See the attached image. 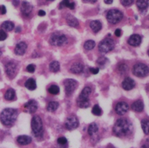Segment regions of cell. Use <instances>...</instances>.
<instances>
[{"instance_id": "6da1fadb", "label": "cell", "mask_w": 149, "mask_h": 148, "mask_svg": "<svg viewBox=\"0 0 149 148\" xmlns=\"http://www.w3.org/2000/svg\"><path fill=\"white\" fill-rule=\"evenodd\" d=\"M133 130V126L130 121L127 119H119L116 120L113 127V134L117 137H125L128 135Z\"/></svg>"}, {"instance_id": "7a4b0ae2", "label": "cell", "mask_w": 149, "mask_h": 148, "mask_svg": "<svg viewBox=\"0 0 149 148\" xmlns=\"http://www.w3.org/2000/svg\"><path fill=\"white\" fill-rule=\"evenodd\" d=\"M17 118V111L14 108H5L0 114V120L5 126H11Z\"/></svg>"}, {"instance_id": "3957f363", "label": "cell", "mask_w": 149, "mask_h": 148, "mask_svg": "<svg viewBox=\"0 0 149 148\" xmlns=\"http://www.w3.org/2000/svg\"><path fill=\"white\" fill-rule=\"evenodd\" d=\"M92 93V88L89 86H86L82 91L81 92L79 97L77 98V105L81 108H88L89 103V95Z\"/></svg>"}, {"instance_id": "277c9868", "label": "cell", "mask_w": 149, "mask_h": 148, "mask_svg": "<svg viewBox=\"0 0 149 148\" xmlns=\"http://www.w3.org/2000/svg\"><path fill=\"white\" fill-rule=\"evenodd\" d=\"M31 129H32V133H33L35 137L39 138V137L42 136V134H43V125H42V119L37 115L33 116V118L31 120Z\"/></svg>"}, {"instance_id": "5b68a950", "label": "cell", "mask_w": 149, "mask_h": 148, "mask_svg": "<svg viewBox=\"0 0 149 148\" xmlns=\"http://www.w3.org/2000/svg\"><path fill=\"white\" fill-rule=\"evenodd\" d=\"M122 18H123V13L117 9L110 10L107 13V19L109 23H110L112 24H116L120 23Z\"/></svg>"}, {"instance_id": "8992f818", "label": "cell", "mask_w": 149, "mask_h": 148, "mask_svg": "<svg viewBox=\"0 0 149 148\" xmlns=\"http://www.w3.org/2000/svg\"><path fill=\"white\" fill-rule=\"evenodd\" d=\"M133 74L137 77H146L149 74V68L144 63H138L133 68Z\"/></svg>"}, {"instance_id": "52a82bcc", "label": "cell", "mask_w": 149, "mask_h": 148, "mask_svg": "<svg viewBox=\"0 0 149 148\" xmlns=\"http://www.w3.org/2000/svg\"><path fill=\"white\" fill-rule=\"evenodd\" d=\"M114 48V42L112 38H105L99 43V50L102 53L110 52Z\"/></svg>"}, {"instance_id": "ba28073f", "label": "cell", "mask_w": 149, "mask_h": 148, "mask_svg": "<svg viewBox=\"0 0 149 148\" xmlns=\"http://www.w3.org/2000/svg\"><path fill=\"white\" fill-rule=\"evenodd\" d=\"M67 42V37L62 33L56 32L51 35L49 38V43L53 46H62Z\"/></svg>"}, {"instance_id": "9c48e42d", "label": "cell", "mask_w": 149, "mask_h": 148, "mask_svg": "<svg viewBox=\"0 0 149 148\" xmlns=\"http://www.w3.org/2000/svg\"><path fill=\"white\" fill-rule=\"evenodd\" d=\"M17 71V65L15 62L10 61L5 64V73L10 79H13Z\"/></svg>"}, {"instance_id": "30bf717a", "label": "cell", "mask_w": 149, "mask_h": 148, "mask_svg": "<svg viewBox=\"0 0 149 148\" xmlns=\"http://www.w3.org/2000/svg\"><path fill=\"white\" fill-rule=\"evenodd\" d=\"M77 87V81L73 79H67L64 81V89L67 95H70Z\"/></svg>"}, {"instance_id": "8fae6325", "label": "cell", "mask_w": 149, "mask_h": 148, "mask_svg": "<svg viewBox=\"0 0 149 148\" xmlns=\"http://www.w3.org/2000/svg\"><path fill=\"white\" fill-rule=\"evenodd\" d=\"M79 126V120L75 116H69L65 120V127L68 130H73L77 128Z\"/></svg>"}, {"instance_id": "7c38bea8", "label": "cell", "mask_w": 149, "mask_h": 148, "mask_svg": "<svg viewBox=\"0 0 149 148\" xmlns=\"http://www.w3.org/2000/svg\"><path fill=\"white\" fill-rule=\"evenodd\" d=\"M32 10H33V7H32V5L30 3H28L26 1H24L22 3V5H21V12H22V14H23L24 17H29L31 16V14Z\"/></svg>"}, {"instance_id": "4fadbf2b", "label": "cell", "mask_w": 149, "mask_h": 148, "mask_svg": "<svg viewBox=\"0 0 149 148\" xmlns=\"http://www.w3.org/2000/svg\"><path fill=\"white\" fill-rule=\"evenodd\" d=\"M128 105L127 103H126L125 101H120L118 102L115 106V112L117 114L119 115H124L125 113H127L128 111Z\"/></svg>"}, {"instance_id": "5bb4252c", "label": "cell", "mask_w": 149, "mask_h": 148, "mask_svg": "<svg viewBox=\"0 0 149 148\" xmlns=\"http://www.w3.org/2000/svg\"><path fill=\"white\" fill-rule=\"evenodd\" d=\"M24 109L30 113H34L37 109V101L35 100H30L28 102L24 104Z\"/></svg>"}, {"instance_id": "9a60e30c", "label": "cell", "mask_w": 149, "mask_h": 148, "mask_svg": "<svg viewBox=\"0 0 149 148\" xmlns=\"http://www.w3.org/2000/svg\"><path fill=\"white\" fill-rule=\"evenodd\" d=\"M122 88L125 90H131L135 87V82L133 79H131L130 77H127L124 79V81L121 83Z\"/></svg>"}, {"instance_id": "2e32d148", "label": "cell", "mask_w": 149, "mask_h": 148, "mask_svg": "<svg viewBox=\"0 0 149 148\" xmlns=\"http://www.w3.org/2000/svg\"><path fill=\"white\" fill-rule=\"evenodd\" d=\"M27 49V44L24 42H20L15 47V54L18 56H23Z\"/></svg>"}, {"instance_id": "e0dca14e", "label": "cell", "mask_w": 149, "mask_h": 148, "mask_svg": "<svg viewBox=\"0 0 149 148\" xmlns=\"http://www.w3.org/2000/svg\"><path fill=\"white\" fill-rule=\"evenodd\" d=\"M128 44L134 47L139 46L141 43V37L137 34H134L128 38Z\"/></svg>"}, {"instance_id": "ac0fdd59", "label": "cell", "mask_w": 149, "mask_h": 148, "mask_svg": "<svg viewBox=\"0 0 149 148\" xmlns=\"http://www.w3.org/2000/svg\"><path fill=\"white\" fill-rule=\"evenodd\" d=\"M137 8L142 13H145L149 7V0H137L136 1Z\"/></svg>"}, {"instance_id": "d6986e66", "label": "cell", "mask_w": 149, "mask_h": 148, "mask_svg": "<svg viewBox=\"0 0 149 148\" xmlns=\"http://www.w3.org/2000/svg\"><path fill=\"white\" fill-rule=\"evenodd\" d=\"M31 141H32V139L30 136H27V135H20L17 139V142L21 146L29 145V144L31 143Z\"/></svg>"}, {"instance_id": "ffe728a7", "label": "cell", "mask_w": 149, "mask_h": 148, "mask_svg": "<svg viewBox=\"0 0 149 148\" xmlns=\"http://www.w3.org/2000/svg\"><path fill=\"white\" fill-rule=\"evenodd\" d=\"M83 69H84V66L81 63H75L71 66L70 71L73 74H81L83 71Z\"/></svg>"}, {"instance_id": "44dd1931", "label": "cell", "mask_w": 149, "mask_h": 148, "mask_svg": "<svg viewBox=\"0 0 149 148\" xmlns=\"http://www.w3.org/2000/svg\"><path fill=\"white\" fill-rule=\"evenodd\" d=\"M132 109L136 113H141V112L143 111L144 109V104L142 102V101L141 100H138L136 101H134L133 104H132Z\"/></svg>"}, {"instance_id": "7402d4cb", "label": "cell", "mask_w": 149, "mask_h": 148, "mask_svg": "<svg viewBox=\"0 0 149 148\" xmlns=\"http://www.w3.org/2000/svg\"><path fill=\"white\" fill-rule=\"evenodd\" d=\"M89 26H90V29H91L95 33L99 32V31L102 30V23H101L100 21H98V20H94V21L90 22Z\"/></svg>"}, {"instance_id": "603a6c76", "label": "cell", "mask_w": 149, "mask_h": 148, "mask_svg": "<svg viewBox=\"0 0 149 148\" xmlns=\"http://www.w3.org/2000/svg\"><path fill=\"white\" fill-rule=\"evenodd\" d=\"M67 24L70 26V27H73V28H77L79 26V22L78 20L73 17L71 15H69L67 16Z\"/></svg>"}, {"instance_id": "cb8c5ba5", "label": "cell", "mask_w": 149, "mask_h": 148, "mask_svg": "<svg viewBox=\"0 0 149 148\" xmlns=\"http://www.w3.org/2000/svg\"><path fill=\"white\" fill-rule=\"evenodd\" d=\"M74 5H75V3L74 2H70V0H63L59 4V9H63V8L66 7L70 10H74Z\"/></svg>"}, {"instance_id": "d4e9b609", "label": "cell", "mask_w": 149, "mask_h": 148, "mask_svg": "<svg viewBox=\"0 0 149 148\" xmlns=\"http://www.w3.org/2000/svg\"><path fill=\"white\" fill-rule=\"evenodd\" d=\"M4 99L7 100V101H13L16 99V93H15V90L12 89V88H9L5 94H4Z\"/></svg>"}, {"instance_id": "484cf974", "label": "cell", "mask_w": 149, "mask_h": 148, "mask_svg": "<svg viewBox=\"0 0 149 148\" xmlns=\"http://www.w3.org/2000/svg\"><path fill=\"white\" fill-rule=\"evenodd\" d=\"M1 28L3 31H10L14 29V24L10 21H5L1 25Z\"/></svg>"}, {"instance_id": "4316f807", "label": "cell", "mask_w": 149, "mask_h": 148, "mask_svg": "<svg viewBox=\"0 0 149 148\" xmlns=\"http://www.w3.org/2000/svg\"><path fill=\"white\" fill-rule=\"evenodd\" d=\"M25 87L30 89V90H35L37 88V83H36V81L33 79V78H30L26 81L25 82Z\"/></svg>"}, {"instance_id": "83f0119b", "label": "cell", "mask_w": 149, "mask_h": 148, "mask_svg": "<svg viewBox=\"0 0 149 148\" xmlns=\"http://www.w3.org/2000/svg\"><path fill=\"white\" fill-rule=\"evenodd\" d=\"M99 128H98V126L95 124V123H92L89 125L88 126V133L89 134V136H94L97 132H98Z\"/></svg>"}, {"instance_id": "f1b7e54d", "label": "cell", "mask_w": 149, "mask_h": 148, "mask_svg": "<svg viewBox=\"0 0 149 148\" xmlns=\"http://www.w3.org/2000/svg\"><path fill=\"white\" fill-rule=\"evenodd\" d=\"M49 70H50L51 72L56 73V72L59 71V69H60V64H59V63H58L57 61H54V62H52V63H49Z\"/></svg>"}, {"instance_id": "f546056e", "label": "cell", "mask_w": 149, "mask_h": 148, "mask_svg": "<svg viewBox=\"0 0 149 148\" xmlns=\"http://www.w3.org/2000/svg\"><path fill=\"white\" fill-rule=\"evenodd\" d=\"M141 127L145 134H149V120L144 119L141 120Z\"/></svg>"}, {"instance_id": "4dcf8cb0", "label": "cell", "mask_w": 149, "mask_h": 148, "mask_svg": "<svg viewBox=\"0 0 149 148\" xmlns=\"http://www.w3.org/2000/svg\"><path fill=\"white\" fill-rule=\"evenodd\" d=\"M59 107L58 102L56 101H50L49 102L48 106H47V110L49 112H55Z\"/></svg>"}, {"instance_id": "1f68e13d", "label": "cell", "mask_w": 149, "mask_h": 148, "mask_svg": "<svg viewBox=\"0 0 149 148\" xmlns=\"http://www.w3.org/2000/svg\"><path fill=\"white\" fill-rule=\"evenodd\" d=\"M48 92H49V94H51L56 95V94H59V92H60V88H59V87H58V86H56V85H51V86H49V88H48Z\"/></svg>"}, {"instance_id": "d6a6232c", "label": "cell", "mask_w": 149, "mask_h": 148, "mask_svg": "<svg viewBox=\"0 0 149 148\" xmlns=\"http://www.w3.org/2000/svg\"><path fill=\"white\" fill-rule=\"evenodd\" d=\"M95 42L93 40H88L84 43V49L86 50H91L95 48Z\"/></svg>"}, {"instance_id": "836d02e7", "label": "cell", "mask_w": 149, "mask_h": 148, "mask_svg": "<svg viewBox=\"0 0 149 148\" xmlns=\"http://www.w3.org/2000/svg\"><path fill=\"white\" fill-rule=\"evenodd\" d=\"M92 113L96 115V116H100V115L102 114V110L98 105H95L93 107V109H92Z\"/></svg>"}, {"instance_id": "e575fe53", "label": "cell", "mask_w": 149, "mask_h": 148, "mask_svg": "<svg viewBox=\"0 0 149 148\" xmlns=\"http://www.w3.org/2000/svg\"><path fill=\"white\" fill-rule=\"evenodd\" d=\"M127 69H128V68H127V64H125V63H120L118 66V70L120 74H125L127 71Z\"/></svg>"}, {"instance_id": "d590c367", "label": "cell", "mask_w": 149, "mask_h": 148, "mask_svg": "<svg viewBox=\"0 0 149 148\" xmlns=\"http://www.w3.org/2000/svg\"><path fill=\"white\" fill-rule=\"evenodd\" d=\"M57 143L60 146H65V145H67L68 140H67V139L65 137H60V138L57 139Z\"/></svg>"}, {"instance_id": "8d00e7d4", "label": "cell", "mask_w": 149, "mask_h": 148, "mask_svg": "<svg viewBox=\"0 0 149 148\" xmlns=\"http://www.w3.org/2000/svg\"><path fill=\"white\" fill-rule=\"evenodd\" d=\"M108 59L105 58V57H100L98 60H97V64H99L100 66H103L106 63H107Z\"/></svg>"}, {"instance_id": "74e56055", "label": "cell", "mask_w": 149, "mask_h": 148, "mask_svg": "<svg viewBox=\"0 0 149 148\" xmlns=\"http://www.w3.org/2000/svg\"><path fill=\"white\" fill-rule=\"evenodd\" d=\"M26 70H27L29 73H34L35 70H36V66H35L34 64H30V65L27 66Z\"/></svg>"}, {"instance_id": "f35d334b", "label": "cell", "mask_w": 149, "mask_h": 148, "mask_svg": "<svg viewBox=\"0 0 149 148\" xmlns=\"http://www.w3.org/2000/svg\"><path fill=\"white\" fill-rule=\"evenodd\" d=\"M120 3L124 6H130L133 4L134 0H120Z\"/></svg>"}, {"instance_id": "ab89813d", "label": "cell", "mask_w": 149, "mask_h": 148, "mask_svg": "<svg viewBox=\"0 0 149 148\" xmlns=\"http://www.w3.org/2000/svg\"><path fill=\"white\" fill-rule=\"evenodd\" d=\"M7 38V34L5 33L4 31L0 30V41H3Z\"/></svg>"}, {"instance_id": "60d3db41", "label": "cell", "mask_w": 149, "mask_h": 148, "mask_svg": "<svg viewBox=\"0 0 149 148\" xmlns=\"http://www.w3.org/2000/svg\"><path fill=\"white\" fill-rule=\"evenodd\" d=\"M89 70H90V72L93 74H98V72H99V69L98 68H90Z\"/></svg>"}, {"instance_id": "b9f144b4", "label": "cell", "mask_w": 149, "mask_h": 148, "mask_svg": "<svg viewBox=\"0 0 149 148\" xmlns=\"http://www.w3.org/2000/svg\"><path fill=\"white\" fill-rule=\"evenodd\" d=\"M114 35H115L117 37H120V36L122 35V31H121V30H120V29H117V30H115V31H114Z\"/></svg>"}, {"instance_id": "7bdbcfd3", "label": "cell", "mask_w": 149, "mask_h": 148, "mask_svg": "<svg viewBox=\"0 0 149 148\" xmlns=\"http://www.w3.org/2000/svg\"><path fill=\"white\" fill-rule=\"evenodd\" d=\"M141 148H149V140H145V142L141 145Z\"/></svg>"}, {"instance_id": "ee69618b", "label": "cell", "mask_w": 149, "mask_h": 148, "mask_svg": "<svg viewBox=\"0 0 149 148\" xmlns=\"http://www.w3.org/2000/svg\"><path fill=\"white\" fill-rule=\"evenodd\" d=\"M5 13H6V8H5V6L1 5V14L2 15H4Z\"/></svg>"}, {"instance_id": "f6af8a7d", "label": "cell", "mask_w": 149, "mask_h": 148, "mask_svg": "<svg viewBox=\"0 0 149 148\" xmlns=\"http://www.w3.org/2000/svg\"><path fill=\"white\" fill-rule=\"evenodd\" d=\"M45 14H46V13H45L44 10H41L38 11V16H40V17H43V16H45Z\"/></svg>"}, {"instance_id": "bcb514c9", "label": "cell", "mask_w": 149, "mask_h": 148, "mask_svg": "<svg viewBox=\"0 0 149 148\" xmlns=\"http://www.w3.org/2000/svg\"><path fill=\"white\" fill-rule=\"evenodd\" d=\"M12 3H13V4H14L15 6H17L18 3H19V0H13Z\"/></svg>"}, {"instance_id": "7dc6e473", "label": "cell", "mask_w": 149, "mask_h": 148, "mask_svg": "<svg viewBox=\"0 0 149 148\" xmlns=\"http://www.w3.org/2000/svg\"><path fill=\"white\" fill-rule=\"evenodd\" d=\"M84 2H87V3H95L97 0H83Z\"/></svg>"}, {"instance_id": "c3c4849f", "label": "cell", "mask_w": 149, "mask_h": 148, "mask_svg": "<svg viewBox=\"0 0 149 148\" xmlns=\"http://www.w3.org/2000/svg\"><path fill=\"white\" fill-rule=\"evenodd\" d=\"M104 2L107 3V4H111L113 3V0H104Z\"/></svg>"}, {"instance_id": "681fc988", "label": "cell", "mask_w": 149, "mask_h": 148, "mask_svg": "<svg viewBox=\"0 0 149 148\" xmlns=\"http://www.w3.org/2000/svg\"><path fill=\"white\" fill-rule=\"evenodd\" d=\"M20 31H21V28L20 27H17V29H16V32L17 33V32H20Z\"/></svg>"}, {"instance_id": "f907efd6", "label": "cell", "mask_w": 149, "mask_h": 148, "mask_svg": "<svg viewBox=\"0 0 149 148\" xmlns=\"http://www.w3.org/2000/svg\"><path fill=\"white\" fill-rule=\"evenodd\" d=\"M1 55H2V50L0 49V56H1Z\"/></svg>"}, {"instance_id": "816d5d0a", "label": "cell", "mask_w": 149, "mask_h": 148, "mask_svg": "<svg viewBox=\"0 0 149 148\" xmlns=\"http://www.w3.org/2000/svg\"><path fill=\"white\" fill-rule=\"evenodd\" d=\"M0 14H1V6H0Z\"/></svg>"}, {"instance_id": "f5cc1de1", "label": "cell", "mask_w": 149, "mask_h": 148, "mask_svg": "<svg viewBox=\"0 0 149 148\" xmlns=\"http://www.w3.org/2000/svg\"><path fill=\"white\" fill-rule=\"evenodd\" d=\"M48 1H54V0H48Z\"/></svg>"}, {"instance_id": "db71d44e", "label": "cell", "mask_w": 149, "mask_h": 148, "mask_svg": "<svg viewBox=\"0 0 149 148\" xmlns=\"http://www.w3.org/2000/svg\"><path fill=\"white\" fill-rule=\"evenodd\" d=\"M148 56H149V50H148Z\"/></svg>"}, {"instance_id": "11a10c76", "label": "cell", "mask_w": 149, "mask_h": 148, "mask_svg": "<svg viewBox=\"0 0 149 148\" xmlns=\"http://www.w3.org/2000/svg\"><path fill=\"white\" fill-rule=\"evenodd\" d=\"M111 148H113V147H111Z\"/></svg>"}]
</instances>
